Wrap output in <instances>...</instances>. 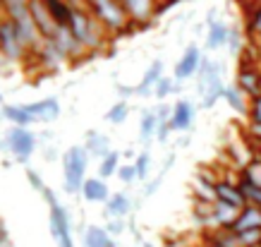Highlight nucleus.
I'll use <instances>...</instances> for the list:
<instances>
[{"label":"nucleus","mask_w":261,"mask_h":247,"mask_svg":"<svg viewBox=\"0 0 261 247\" xmlns=\"http://www.w3.org/2000/svg\"><path fill=\"white\" fill-rule=\"evenodd\" d=\"M8 146L17 156V161H29V156L34 154V146H36V139L27 128H15L8 135Z\"/></svg>","instance_id":"obj_8"},{"label":"nucleus","mask_w":261,"mask_h":247,"mask_svg":"<svg viewBox=\"0 0 261 247\" xmlns=\"http://www.w3.org/2000/svg\"><path fill=\"white\" fill-rule=\"evenodd\" d=\"M50 233H53V240L58 242V247H74L70 233V218H67L65 207H60V204L50 207Z\"/></svg>","instance_id":"obj_5"},{"label":"nucleus","mask_w":261,"mask_h":247,"mask_svg":"<svg viewBox=\"0 0 261 247\" xmlns=\"http://www.w3.org/2000/svg\"><path fill=\"white\" fill-rule=\"evenodd\" d=\"M238 87L242 89V94L245 96H252V101L254 98H259L261 96V75L256 70H242L240 72Z\"/></svg>","instance_id":"obj_16"},{"label":"nucleus","mask_w":261,"mask_h":247,"mask_svg":"<svg viewBox=\"0 0 261 247\" xmlns=\"http://www.w3.org/2000/svg\"><path fill=\"white\" fill-rule=\"evenodd\" d=\"M245 183L261 187V159L254 161V163H249V166L245 168Z\"/></svg>","instance_id":"obj_30"},{"label":"nucleus","mask_w":261,"mask_h":247,"mask_svg":"<svg viewBox=\"0 0 261 247\" xmlns=\"http://www.w3.org/2000/svg\"><path fill=\"white\" fill-rule=\"evenodd\" d=\"M46 46L50 48V51H53V53H56V56L60 58V60H65V58H72V56H77L82 48H84V46L80 43V41L74 39V34L70 32V27H63V24H60V27H58V32L46 41Z\"/></svg>","instance_id":"obj_2"},{"label":"nucleus","mask_w":261,"mask_h":247,"mask_svg":"<svg viewBox=\"0 0 261 247\" xmlns=\"http://www.w3.org/2000/svg\"><path fill=\"white\" fill-rule=\"evenodd\" d=\"M122 228H125V226H122V221H113L111 226H108V233H122Z\"/></svg>","instance_id":"obj_39"},{"label":"nucleus","mask_w":261,"mask_h":247,"mask_svg":"<svg viewBox=\"0 0 261 247\" xmlns=\"http://www.w3.org/2000/svg\"><path fill=\"white\" fill-rule=\"evenodd\" d=\"M216 200L223 202V204H230V207H235V209L247 207V200H245V194H242V190L235 187V185H230V183L216 185Z\"/></svg>","instance_id":"obj_13"},{"label":"nucleus","mask_w":261,"mask_h":247,"mask_svg":"<svg viewBox=\"0 0 261 247\" xmlns=\"http://www.w3.org/2000/svg\"><path fill=\"white\" fill-rule=\"evenodd\" d=\"M29 12H32V19H34V24H36L39 34L46 41L58 32L60 24L56 22V17L50 15V10L46 8V3H41V0H29Z\"/></svg>","instance_id":"obj_6"},{"label":"nucleus","mask_w":261,"mask_h":247,"mask_svg":"<svg viewBox=\"0 0 261 247\" xmlns=\"http://www.w3.org/2000/svg\"><path fill=\"white\" fill-rule=\"evenodd\" d=\"M159 125H161L159 115H156V113H146L142 118V125H139V135H142L144 139H149V137L159 130Z\"/></svg>","instance_id":"obj_27"},{"label":"nucleus","mask_w":261,"mask_h":247,"mask_svg":"<svg viewBox=\"0 0 261 247\" xmlns=\"http://www.w3.org/2000/svg\"><path fill=\"white\" fill-rule=\"evenodd\" d=\"M170 91H173V80H168V77H161L159 84L153 87V94L159 96V98H166Z\"/></svg>","instance_id":"obj_32"},{"label":"nucleus","mask_w":261,"mask_h":247,"mask_svg":"<svg viewBox=\"0 0 261 247\" xmlns=\"http://www.w3.org/2000/svg\"><path fill=\"white\" fill-rule=\"evenodd\" d=\"M225 101L232 111H238L240 115H245L247 113V101H245V94H242V89L240 87H228L225 89Z\"/></svg>","instance_id":"obj_24"},{"label":"nucleus","mask_w":261,"mask_h":247,"mask_svg":"<svg viewBox=\"0 0 261 247\" xmlns=\"http://www.w3.org/2000/svg\"><path fill=\"white\" fill-rule=\"evenodd\" d=\"M261 228V209L254 207V204H247L242 211H240L235 226L230 228L232 233H245V231H256Z\"/></svg>","instance_id":"obj_12"},{"label":"nucleus","mask_w":261,"mask_h":247,"mask_svg":"<svg viewBox=\"0 0 261 247\" xmlns=\"http://www.w3.org/2000/svg\"><path fill=\"white\" fill-rule=\"evenodd\" d=\"M163 72V65L156 60V63H151V67L146 70V75H144V80H142V84L139 87H135V94H139V96H146V94H151V89L159 84V80L163 77L161 75Z\"/></svg>","instance_id":"obj_18"},{"label":"nucleus","mask_w":261,"mask_h":247,"mask_svg":"<svg viewBox=\"0 0 261 247\" xmlns=\"http://www.w3.org/2000/svg\"><path fill=\"white\" fill-rule=\"evenodd\" d=\"M122 3H125L127 12L137 19H146L151 12V0H122Z\"/></svg>","instance_id":"obj_26"},{"label":"nucleus","mask_w":261,"mask_h":247,"mask_svg":"<svg viewBox=\"0 0 261 247\" xmlns=\"http://www.w3.org/2000/svg\"><path fill=\"white\" fill-rule=\"evenodd\" d=\"M89 3H91L96 17H98L106 27L120 29V27L125 24V8L120 5V0H89Z\"/></svg>","instance_id":"obj_4"},{"label":"nucleus","mask_w":261,"mask_h":247,"mask_svg":"<svg viewBox=\"0 0 261 247\" xmlns=\"http://www.w3.org/2000/svg\"><path fill=\"white\" fill-rule=\"evenodd\" d=\"M0 101H3V98H0Z\"/></svg>","instance_id":"obj_45"},{"label":"nucleus","mask_w":261,"mask_h":247,"mask_svg":"<svg viewBox=\"0 0 261 247\" xmlns=\"http://www.w3.org/2000/svg\"><path fill=\"white\" fill-rule=\"evenodd\" d=\"M135 170H137V178H139V180L146 178V170H149V154H139V159L135 161Z\"/></svg>","instance_id":"obj_33"},{"label":"nucleus","mask_w":261,"mask_h":247,"mask_svg":"<svg viewBox=\"0 0 261 247\" xmlns=\"http://www.w3.org/2000/svg\"><path fill=\"white\" fill-rule=\"evenodd\" d=\"M192 118H194V108H192L190 101H180V104L173 108V115H170V128L182 132V130L192 128Z\"/></svg>","instance_id":"obj_15"},{"label":"nucleus","mask_w":261,"mask_h":247,"mask_svg":"<svg viewBox=\"0 0 261 247\" xmlns=\"http://www.w3.org/2000/svg\"><path fill=\"white\" fill-rule=\"evenodd\" d=\"M118 178L122 180V183H132L137 178V170H135V166H122L118 170Z\"/></svg>","instance_id":"obj_34"},{"label":"nucleus","mask_w":261,"mask_h":247,"mask_svg":"<svg viewBox=\"0 0 261 247\" xmlns=\"http://www.w3.org/2000/svg\"><path fill=\"white\" fill-rule=\"evenodd\" d=\"M252 122L261 125V96L252 101Z\"/></svg>","instance_id":"obj_35"},{"label":"nucleus","mask_w":261,"mask_h":247,"mask_svg":"<svg viewBox=\"0 0 261 247\" xmlns=\"http://www.w3.org/2000/svg\"><path fill=\"white\" fill-rule=\"evenodd\" d=\"M199 89H201V94H204V108H211V106H216L218 98H225V89L228 87L223 84L221 65L214 63V70L199 80Z\"/></svg>","instance_id":"obj_3"},{"label":"nucleus","mask_w":261,"mask_h":247,"mask_svg":"<svg viewBox=\"0 0 261 247\" xmlns=\"http://www.w3.org/2000/svg\"><path fill=\"white\" fill-rule=\"evenodd\" d=\"M46 8L50 10V15L56 17V22H58V24H63V27H67V24H70L72 12H74V10L67 8L63 0H46Z\"/></svg>","instance_id":"obj_23"},{"label":"nucleus","mask_w":261,"mask_h":247,"mask_svg":"<svg viewBox=\"0 0 261 247\" xmlns=\"http://www.w3.org/2000/svg\"><path fill=\"white\" fill-rule=\"evenodd\" d=\"M146 247H151V245H146Z\"/></svg>","instance_id":"obj_44"},{"label":"nucleus","mask_w":261,"mask_h":247,"mask_svg":"<svg viewBox=\"0 0 261 247\" xmlns=\"http://www.w3.org/2000/svg\"><path fill=\"white\" fill-rule=\"evenodd\" d=\"M230 39V29L221 22H208V39H206V48H221L225 46Z\"/></svg>","instance_id":"obj_19"},{"label":"nucleus","mask_w":261,"mask_h":247,"mask_svg":"<svg viewBox=\"0 0 261 247\" xmlns=\"http://www.w3.org/2000/svg\"><path fill=\"white\" fill-rule=\"evenodd\" d=\"M249 27H252L254 34H259V36H261V10H256V12H254L252 24H249Z\"/></svg>","instance_id":"obj_36"},{"label":"nucleus","mask_w":261,"mask_h":247,"mask_svg":"<svg viewBox=\"0 0 261 247\" xmlns=\"http://www.w3.org/2000/svg\"><path fill=\"white\" fill-rule=\"evenodd\" d=\"M24 43L19 39V34H17L15 24L12 22H3L0 24V51L5 53V58L10 60H19L24 56Z\"/></svg>","instance_id":"obj_9"},{"label":"nucleus","mask_w":261,"mask_h":247,"mask_svg":"<svg viewBox=\"0 0 261 247\" xmlns=\"http://www.w3.org/2000/svg\"><path fill=\"white\" fill-rule=\"evenodd\" d=\"M67 27H70V32L74 34V39L80 41L82 46H89V48L98 46V34H96V29H94V22H91L87 15L72 12V19Z\"/></svg>","instance_id":"obj_7"},{"label":"nucleus","mask_w":261,"mask_h":247,"mask_svg":"<svg viewBox=\"0 0 261 247\" xmlns=\"http://www.w3.org/2000/svg\"><path fill=\"white\" fill-rule=\"evenodd\" d=\"M170 130H173V128H170V122H161V125H159L156 135H159L161 142H166V139H168V132H170Z\"/></svg>","instance_id":"obj_37"},{"label":"nucleus","mask_w":261,"mask_h":247,"mask_svg":"<svg viewBox=\"0 0 261 247\" xmlns=\"http://www.w3.org/2000/svg\"><path fill=\"white\" fill-rule=\"evenodd\" d=\"M27 178H29V183H32L34 187H36V190H39V192H43V187H46V185L41 183V178L36 176V173H34V170H29V173H27Z\"/></svg>","instance_id":"obj_38"},{"label":"nucleus","mask_w":261,"mask_h":247,"mask_svg":"<svg viewBox=\"0 0 261 247\" xmlns=\"http://www.w3.org/2000/svg\"><path fill=\"white\" fill-rule=\"evenodd\" d=\"M0 247H5V245H0Z\"/></svg>","instance_id":"obj_43"},{"label":"nucleus","mask_w":261,"mask_h":247,"mask_svg":"<svg viewBox=\"0 0 261 247\" xmlns=\"http://www.w3.org/2000/svg\"><path fill=\"white\" fill-rule=\"evenodd\" d=\"M161 183H163V176H159L156 180H153V183L149 185V187H146V194H153V190H156V187H159Z\"/></svg>","instance_id":"obj_40"},{"label":"nucleus","mask_w":261,"mask_h":247,"mask_svg":"<svg viewBox=\"0 0 261 247\" xmlns=\"http://www.w3.org/2000/svg\"><path fill=\"white\" fill-rule=\"evenodd\" d=\"M201 60H204L201 51L197 46H190L185 51V56L177 60V65H175V80H187L192 75H197Z\"/></svg>","instance_id":"obj_10"},{"label":"nucleus","mask_w":261,"mask_h":247,"mask_svg":"<svg viewBox=\"0 0 261 247\" xmlns=\"http://www.w3.org/2000/svg\"><path fill=\"white\" fill-rule=\"evenodd\" d=\"M240 211H242V209H235V207H230V204L216 202L214 214H211V224H216V226H221V228H225V231H230V228L235 226V221H238Z\"/></svg>","instance_id":"obj_14"},{"label":"nucleus","mask_w":261,"mask_h":247,"mask_svg":"<svg viewBox=\"0 0 261 247\" xmlns=\"http://www.w3.org/2000/svg\"><path fill=\"white\" fill-rule=\"evenodd\" d=\"M3 118L12 120L17 128H27L29 122H34V118L27 111V106H5L3 108Z\"/></svg>","instance_id":"obj_22"},{"label":"nucleus","mask_w":261,"mask_h":247,"mask_svg":"<svg viewBox=\"0 0 261 247\" xmlns=\"http://www.w3.org/2000/svg\"><path fill=\"white\" fill-rule=\"evenodd\" d=\"M206 247H223V245H218V242H208Z\"/></svg>","instance_id":"obj_42"},{"label":"nucleus","mask_w":261,"mask_h":247,"mask_svg":"<svg viewBox=\"0 0 261 247\" xmlns=\"http://www.w3.org/2000/svg\"><path fill=\"white\" fill-rule=\"evenodd\" d=\"M87 163H89L87 146H70L65 152L63 168H65V183H67L70 192H82L84 176H87Z\"/></svg>","instance_id":"obj_1"},{"label":"nucleus","mask_w":261,"mask_h":247,"mask_svg":"<svg viewBox=\"0 0 261 247\" xmlns=\"http://www.w3.org/2000/svg\"><path fill=\"white\" fill-rule=\"evenodd\" d=\"M27 111H29V115H32L34 120L50 122V120H56L58 115H60V104H58L56 96H50V98H43V101L29 104V106H27Z\"/></svg>","instance_id":"obj_11"},{"label":"nucleus","mask_w":261,"mask_h":247,"mask_svg":"<svg viewBox=\"0 0 261 247\" xmlns=\"http://www.w3.org/2000/svg\"><path fill=\"white\" fill-rule=\"evenodd\" d=\"M87 152L94 154L96 159H106L108 154H111V144H108V139L103 135H98V132H89L87 137Z\"/></svg>","instance_id":"obj_20"},{"label":"nucleus","mask_w":261,"mask_h":247,"mask_svg":"<svg viewBox=\"0 0 261 247\" xmlns=\"http://www.w3.org/2000/svg\"><path fill=\"white\" fill-rule=\"evenodd\" d=\"M84 245L87 247H115V242H113V238H111V233L108 231L91 226V228L87 231V235H84Z\"/></svg>","instance_id":"obj_21"},{"label":"nucleus","mask_w":261,"mask_h":247,"mask_svg":"<svg viewBox=\"0 0 261 247\" xmlns=\"http://www.w3.org/2000/svg\"><path fill=\"white\" fill-rule=\"evenodd\" d=\"M3 242H5V226L0 224V245H3Z\"/></svg>","instance_id":"obj_41"},{"label":"nucleus","mask_w":261,"mask_h":247,"mask_svg":"<svg viewBox=\"0 0 261 247\" xmlns=\"http://www.w3.org/2000/svg\"><path fill=\"white\" fill-rule=\"evenodd\" d=\"M118 161H120V154L111 152L106 159L101 161V166H98V176L101 178H111L115 173V168H118Z\"/></svg>","instance_id":"obj_28"},{"label":"nucleus","mask_w":261,"mask_h":247,"mask_svg":"<svg viewBox=\"0 0 261 247\" xmlns=\"http://www.w3.org/2000/svg\"><path fill=\"white\" fill-rule=\"evenodd\" d=\"M106 118H108V122H113V125H120V122L127 118V104H125V101L115 104L111 111L106 113Z\"/></svg>","instance_id":"obj_31"},{"label":"nucleus","mask_w":261,"mask_h":247,"mask_svg":"<svg viewBox=\"0 0 261 247\" xmlns=\"http://www.w3.org/2000/svg\"><path fill=\"white\" fill-rule=\"evenodd\" d=\"M235 235H238L240 247H261V228H256V231L235 233Z\"/></svg>","instance_id":"obj_29"},{"label":"nucleus","mask_w":261,"mask_h":247,"mask_svg":"<svg viewBox=\"0 0 261 247\" xmlns=\"http://www.w3.org/2000/svg\"><path fill=\"white\" fill-rule=\"evenodd\" d=\"M82 194L87 197L89 202H108V187L101 178H89L82 185Z\"/></svg>","instance_id":"obj_17"},{"label":"nucleus","mask_w":261,"mask_h":247,"mask_svg":"<svg viewBox=\"0 0 261 247\" xmlns=\"http://www.w3.org/2000/svg\"><path fill=\"white\" fill-rule=\"evenodd\" d=\"M129 211V200H127V194H113L111 200H108V214L113 218H122L127 216Z\"/></svg>","instance_id":"obj_25"}]
</instances>
